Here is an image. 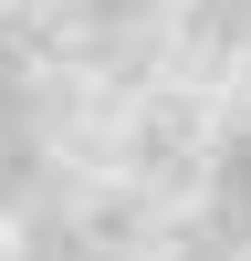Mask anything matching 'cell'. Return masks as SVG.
Listing matches in <instances>:
<instances>
[{
  "label": "cell",
  "instance_id": "1",
  "mask_svg": "<svg viewBox=\"0 0 251 261\" xmlns=\"http://www.w3.org/2000/svg\"><path fill=\"white\" fill-rule=\"evenodd\" d=\"M220 199H230V220H251V125L220 146Z\"/></svg>",
  "mask_w": 251,
  "mask_h": 261
}]
</instances>
